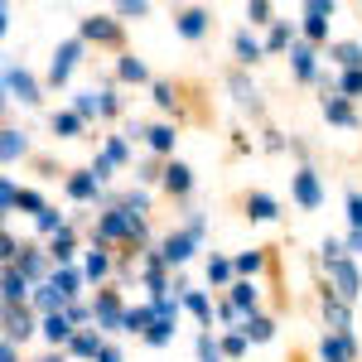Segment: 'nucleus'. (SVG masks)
I'll return each instance as SVG.
<instances>
[{
  "mask_svg": "<svg viewBox=\"0 0 362 362\" xmlns=\"http://www.w3.org/2000/svg\"><path fill=\"white\" fill-rule=\"evenodd\" d=\"M198 247H203V242H198L194 232H184V227H169L165 237L155 242V251H160V256L169 261V271H184V266H189V261L198 256Z\"/></svg>",
  "mask_w": 362,
  "mask_h": 362,
  "instance_id": "nucleus-10",
  "label": "nucleus"
},
{
  "mask_svg": "<svg viewBox=\"0 0 362 362\" xmlns=\"http://www.w3.org/2000/svg\"><path fill=\"white\" fill-rule=\"evenodd\" d=\"M73 34L83 39L87 49H102V54H116V58L131 54V34H126V25L116 20V10H87Z\"/></svg>",
  "mask_w": 362,
  "mask_h": 362,
  "instance_id": "nucleus-2",
  "label": "nucleus"
},
{
  "mask_svg": "<svg viewBox=\"0 0 362 362\" xmlns=\"http://www.w3.org/2000/svg\"><path fill=\"white\" fill-rule=\"evenodd\" d=\"M184 232H194L198 242H203V237H208V213H198V208H184Z\"/></svg>",
  "mask_w": 362,
  "mask_h": 362,
  "instance_id": "nucleus-53",
  "label": "nucleus"
},
{
  "mask_svg": "<svg viewBox=\"0 0 362 362\" xmlns=\"http://www.w3.org/2000/svg\"><path fill=\"white\" fill-rule=\"evenodd\" d=\"M343 213H348V227L362 232V189H358V184H348V189H343Z\"/></svg>",
  "mask_w": 362,
  "mask_h": 362,
  "instance_id": "nucleus-45",
  "label": "nucleus"
},
{
  "mask_svg": "<svg viewBox=\"0 0 362 362\" xmlns=\"http://www.w3.org/2000/svg\"><path fill=\"white\" fill-rule=\"evenodd\" d=\"M83 54H87V44L78 39V34H68L63 44L54 49V58H49V73H44V87L49 92H63V87L73 83V73H78V63H83Z\"/></svg>",
  "mask_w": 362,
  "mask_h": 362,
  "instance_id": "nucleus-4",
  "label": "nucleus"
},
{
  "mask_svg": "<svg viewBox=\"0 0 362 362\" xmlns=\"http://www.w3.org/2000/svg\"><path fill=\"white\" fill-rule=\"evenodd\" d=\"M290 362H314V353H305V348H290Z\"/></svg>",
  "mask_w": 362,
  "mask_h": 362,
  "instance_id": "nucleus-62",
  "label": "nucleus"
},
{
  "mask_svg": "<svg viewBox=\"0 0 362 362\" xmlns=\"http://www.w3.org/2000/svg\"><path fill=\"white\" fill-rule=\"evenodd\" d=\"M203 276H208V290H213V295H227V290L237 285V261H232L227 251H208Z\"/></svg>",
  "mask_w": 362,
  "mask_h": 362,
  "instance_id": "nucleus-20",
  "label": "nucleus"
},
{
  "mask_svg": "<svg viewBox=\"0 0 362 362\" xmlns=\"http://www.w3.org/2000/svg\"><path fill=\"white\" fill-rule=\"evenodd\" d=\"M97 102H102V126L126 121V97H121V83L116 78H107V83L97 87Z\"/></svg>",
  "mask_w": 362,
  "mask_h": 362,
  "instance_id": "nucleus-32",
  "label": "nucleus"
},
{
  "mask_svg": "<svg viewBox=\"0 0 362 362\" xmlns=\"http://www.w3.org/2000/svg\"><path fill=\"white\" fill-rule=\"evenodd\" d=\"M29 300H34V285L15 266H0V305H29Z\"/></svg>",
  "mask_w": 362,
  "mask_h": 362,
  "instance_id": "nucleus-28",
  "label": "nucleus"
},
{
  "mask_svg": "<svg viewBox=\"0 0 362 362\" xmlns=\"http://www.w3.org/2000/svg\"><path fill=\"white\" fill-rule=\"evenodd\" d=\"M165 169H169V160H160V155H140L136 184H140V189H155V184H165Z\"/></svg>",
  "mask_w": 362,
  "mask_h": 362,
  "instance_id": "nucleus-38",
  "label": "nucleus"
},
{
  "mask_svg": "<svg viewBox=\"0 0 362 362\" xmlns=\"http://www.w3.org/2000/svg\"><path fill=\"white\" fill-rule=\"evenodd\" d=\"M73 334H78V329H73V319H68V314H49V319H44V329H39V338H44L49 348H58V353L73 343Z\"/></svg>",
  "mask_w": 362,
  "mask_h": 362,
  "instance_id": "nucleus-35",
  "label": "nucleus"
},
{
  "mask_svg": "<svg viewBox=\"0 0 362 362\" xmlns=\"http://www.w3.org/2000/svg\"><path fill=\"white\" fill-rule=\"evenodd\" d=\"M218 319H223L227 329H242V309L232 305V300H227V295H218Z\"/></svg>",
  "mask_w": 362,
  "mask_h": 362,
  "instance_id": "nucleus-56",
  "label": "nucleus"
},
{
  "mask_svg": "<svg viewBox=\"0 0 362 362\" xmlns=\"http://www.w3.org/2000/svg\"><path fill=\"white\" fill-rule=\"evenodd\" d=\"M0 213H20V184L10 174L0 179Z\"/></svg>",
  "mask_w": 362,
  "mask_h": 362,
  "instance_id": "nucleus-51",
  "label": "nucleus"
},
{
  "mask_svg": "<svg viewBox=\"0 0 362 362\" xmlns=\"http://www.w3.org/2000/svg\"><path fill=\"white\" fill-rule=\"evenodd\" d=\"M29 362H73V358H68V353H58V348H44L39 358H29Z\"/></svg>",
  "mask_w": 362,
  "mask_h": 362,
  "instance_id": "nucleus-61",
  "label": "nucleus"
},
{
  "mask_svg": "<svg viewBox=\"0 0 362 362\" xmlns=\"http://www.w3.org/2000/svg\"><path fill=\"white\" fill-rule=\"evenodd\" d=\"M0 362H25V353H20L15 343H5V338H0Z\"/></svg>",
  "mask_w": 362,
  "mask_h": 362,
  "instance_id": "nucleus-59",
  "label": "nucleus"
},
{
  "mask_svg": "<svg viewBox=\"0 0 362 362\" xmlns=\"http://www.w3.org/2000/svg\"><path fill=\"white\" fill-rule=\"evenodd\" d=\"M223 87L232 92V107L247 116V121H256V126L266 131V121H271V107H266V92L251 83V73H247V68H237V63H232V68L223 73Z\"/></svg>",
  "mask_w": 362,
  "mask_h": 362,
  "instance_id": "nucleus-3",
  "label": "nucleus"
},
{
  "mask_svg": "<svg viewBox=\"0 0 362 362\" xmlns=\"http://www.w3.org/2000/svg\"><path fill=\"white\" fill-rule=\"evenodd\" d=\"M194 353H198V362H227L213 329H198V334H194Z\"/></svg>",
  "mask_w": 362,
  "mask_h": 362,
  "instance_id": "nucleus-44",
  "label": "nucleus"
},
{
  "mask_svg": "<svg viewBox=\"0 0 362 362\" xmlns=\"http://www.w3.org/2000/svg\"><path fill=\"white\" fill-rule=\"evenodd\" d=\"M319 266H324V280H329V290H334L338 300L358 305L362 300V271H358V261L348 256L343 237H324L319 242Z\"/></svg>",
  "mask_w": 362,
  "mask_h": 362,
  "instance_id": "nucleus-1",
  "label": "nucleus"
},
{
  "mask_svg": "<svg viewBox=\"0 0 362 362\" xmlns=\"http://www.w3.org/2000/svg\"><path fill=\"white\" fill-rule=\"evenodd\" d=\"M324 58L334 63L338 73H353V68H362V44L358 39H334V44L324 49Z\"/></svg>",
  "mask_w": 362,
  "mask_h": 362,
  "instance_id": "nucleus-33",
  "label": "nucleus"
},
{
  "mask_svg": "<svg viewBox=\"0 0 362 362\" xmlns=\"http://www.w3.org/2000/svg\"><path fill=\"white\" fill-rule=\"evenodd\" d=\"M44 247H49V256H54V266H83V261H78V251H83V227L68 223L54 242H44Z\"/></svg>",
  "mask_w": 362,
  "mask_h": 362,
  "instance_id": "nucleus-24",
  "label": "nucleus"
},
{
  "mask_svg": "<svg viewBox=\"0 0 362 362\" xmlns=\"http://www.w3.org/2000/svg\"><path fill=\"white\" fill-rule=\"evenodd\" d=\"M295 44H300V25H295V20H276V25L266 29V58L290 54Z\"/></svg>",
  "mask_w": 362,
  "mask_h": 362,
  "instance_id": "nucleus-30",
  "label": "nucleus"
},
{
  "mask_svg": "<svg viewBox=\"0 0 362 362\" xmlns=\"http://www.w3.org/2000/svg\"><path fill=\"white\" fill-rule=\"evenodd\" d=\"M155 329V305L145 300V305H131L126 309V324H121V334H131V338H145Z\"/></svg>",
  "mask_w": 362,
  "mask_h": 362,
  "instance_id": "nucleus-37",
  "label": "nucleus"
},
{
  "mask_svg": "<svg viewBox=\"0 0 362 362\" xmlns=\"http://www.w3.org/2000/svg\"><path fill=\"white\" fill-rule=\"evenodd\" d=\"M261 150H271V155H285V150H290V140L280 136L276 126H266V131H261Z\"/></svg>",
  "mask_w": 362,
  "mask_h": 362,
  "instance_id": "nucleus-55",
  "label": "nucleus"
},
{
  "mask_svg": "<svg viewBox=\"0 0 362 362\" xmlns=\"http://www.w3.org/2000/svg\"><path fill=\"white\" fill-rule=\"evenodd\" d=\"M63 314L73 319V329H97V319H92V300H73Z\"/></svg>",
  "mask_w": 362,
  "mask_h": 362,
  "instance_id": "nucleus-49",
  "label": "nucleus"
},
{
  "mask_svg": "<svg viewBox=\"0 0 362 362\" xmlns=\"http://www.w3.org/2000/svg\"><path fill=\"white\" fill-rule=\"evenodd\" d=\"M140 343H145V348H169V343H174V324L155 319V329H150V334L140 338Z\"/></svg>",
  "mask_w": 362,
  "mask_h": 362,
  "instance_id": "nucleus-50",
  "label": "nucleus"
},
{
  "mask_svg": "<svg viewBox=\"0 0 362 362\" xmlns=\"http://www.w3.org/2000/svg\"><path fill=\"white\" fill-rule=\"evenodd\" d=\"M97 362H126V353H121V343H116V338H112V343H107V353H102V358H97Z\"/></svg>",
  "mask_w": 362,
  "mask_h": 362,
  "instance_id": "nucleus-60",
  "label": "nucleus"
},
{
  "mask_svg": "<svg viewBox=\"0 0 362 362\" xmlns=\"http://www.w3.org/2000/svg\"><path fill=\"white\" fill-rule=\"evenodd\" d=\"M285 58H290V78H295L300 87H319L324 68H319V49H314V44H305V39H300V44H295Z\"/></svg>",
  "mask_w": 362,
  "mask_h": 362,
  "instance_id": "nucleus-17",
  "label": "nucleus"
},
{
  "mask_svg": "<svg viewBox=\"0 0 362 362\" xmlns=\"http://www.w3.org/2000/svg\"><path fill=\"white\" fill-rule=\"evenodd\" d=\"M29 169H34L39 179H68V169L58 165L54 155H34V160H29Z\"/></svg>",
  "mask_w": 362,
  "mask_h": 362,
  "instance_id": "nucleus-48",
  "label": "nucleus"
},
{
  "mask_svg": "<svg viewBox=\"0 0 362 362\" xmlns=\"http://www.w3.org/2000/svg\"><path fill=\"white\" fill-rule=\"evenodd\" d=\"M218 348H223V358H247L251 353V343H247V334H242V329H223V334H218Z\"/></svg>",
  "mask_w": 362,
  "mask_h": 362,
  "instance_id": "nucleus-43",
  "label": "nucleus"
},
{
  "mask_svg": "<svg viewBox=\"0 0 362 362\" xmlns=\"http://www.w3.org/2000/svg\"><path fill=\"white\" fill-rule=\"evenodd\" d=\"M194 189H198V174H194V165H189V160H169V169H165V184H160V194H165L169 203H179V208H189Z\"/></svg>",
  "mask_w": 362,
  "mask_h": 362,
  "instance_id": "nucleus-12",
  "label": "nucleus"
},
{
  "mask_svg": "<svg viewBox=\"0 0 362 362\" xmlns=\"http://www.w3.org/2000/svg\"><path fill=\"white\" fill-rule=\"evenodd\" d=\"M102 155H107V160H112L116 169L136 165V145H131L126 136H107V140H102Z\"/></svg>",
  "mask_w": 362,
  "mask_h": 362,
  "instance_id": "nucleus-40",
  "label": "nucleus"
},
{
  "mask_svg": "<svg viewBox=\"0 0 362 362\" xmlns=\"http://www.w3.org/2000/svg\"><path fill=\"white\" fill-rule=\"evenodd\" d=\"M112 10H116L121 25H131V20H145V15H150V0H116Z\"/></svg>",
  "mask_w": 362,
  "mask_h": 362,
  "instance_id": "nucleus-47",
  "label": "nucleus"
},
{
  "mask_svg": "<svg viewBox=\"0 0 362 362\" xmlns=\"http://www.w3.org/2000/svg\"><path fill=\"white\" fill-rule=\"evenodd\" d=\"M49 203H44V194L39 189H20V213H29V218H39Z\"/></svg>",
  "mask_w": 362,
  "mask_h": 362,
  "instance_id": "nucleus-54",
  "label": "nucleus"
},
{
  "mask_svg": "<svg viewBox=\"0 0 362 362\" xmlns=\"http://www.w3.org/2000/svg\"><path fill=\"white\" fill-rule=\"evenodd\" d=\"M49 131H54V140H83L92 126L73 107H58V112H49Z\"/></svg>",
  "mask_w": 362,
  "mask_h": 362,
  "instance_id": "nucleus-29",
  "label": "nucleus"
},
{
  "mask_svg": "<svg viewBox=\"0 0 362 362\" xmlns=\"http://www.w3.org/2000/svg\"><path fill=\"white\" fill-rule=\"evenodd\" d=\"M112 78L121 87H155V73H150V63H145L140 54H121L116 68H112Z\"/></svg>",
  "mask_w": 362,
  "mask_h": 362,
  "instance_id": "nucleus-23",
  "label": "nucleus"
},
{
  "mask_svg": "<svg viewBox=\"0 0 362 362\" xmlns=\"http://www.w3.org/2000/svg\"><path fill=\"white\" fill-rule=\"evenodd\" d=\"M227 300L242 309V324L256 319V314H266V309H261V285H256V280H237V285L227 290Z\"/></svg>",
  "mask_w": 362,
  "mask_h": 362,
  "instance_id": "nucleus-31",
  "label": "nucleus"
},
{
  "mask_svg": "<svg viewBox=\"0 0 362 362\" xmlns=\"http://www.w3.org/2000/svg\"><path fill=\"white\" fill-rule=\"evenodd\" d=\"M92 174L102 179V189H107V184H112V179H116V165H112V160H107V155H102V150L92 155Z\"/></svg>",
  "mask_w": 362,
  "mask_h": 362,
  "instance_id": "nucleus-57",
  "label": "nucleus"
},
{
  "mask_svg": "<svg viewBox=\"0 0 362 362\" xmlns=\"http://www.w3.org/2000/svg\"><path fill=\"white\" fill-rule=\"evenodd\" d=\"M39 329H44V319L34 314V305H0V334H5V343L25 348Z\"/></svg>",
  "mask_w": 362,
  "mask_h": 362,
  "instance_id": "nucleus-8",
  "label": "nucleus"
},
{
  "mask_svg": "<svg viewBox=\"0 0 362 362\" xmlns=\"http://www.w3.org/2000/svg\"><path fill=\"white\" fill-rule=\"evenodd\" d=\"M290 198H295V208H305V213L324 208V179H319L314 165H295V174H290Z\"/></svg>",
  "mask_w": 362,
  "mask_h": 362,
  "instance_id": "nucleus-11",
  "label": "nucleus"
},
{
  "mask_svg": "<svg viewBox=\"0 0 362 362\" xmlns=\"http://www.w3.org/2000/svg\"><path fill=\"white\" fill-rule=\"evenodd\" d=\"M15 160H34V150H29V131H20V126H0V165H15Z\"/></svg>",
  "mask_w": 362,
  "mask_h": 362,
  "instance_id": "nucleus-25",
  "label": "nucleus"
},
{
  "mask_svg": "<svg viewBox=\"0 0 362 362\" xmlns=\"http://www.w3.org/2000/svg\"><path fill=\"white\" fill-rule=\"evenodd\" d=\"M174 34L184 44H203L213 34V10L208 5H174Z\"/></svg>",
  "mask_w": 362,
  "mask_h": 362,
  "instance_id": "nucleus-9",
  "label": "nucleus"
},
{
  "mask_svg": "<svg viewBox=\"0 0 362 362\" xmlns=\"http://www.w3.org/2000/svg\"><path fill=\"white\" fill-rule=\"evenodd\" d=\"M338 92H343L348 102H362V68H353V73H338Z\"/></svg>",
  "mask_w": 362,
  "mask_h": 362,
  "instance_id": "nucleus-52",
  "label": "nucleus"
},
{
  "mask_svg": "<svg viewBox=\"0 0 362 362\" xmlns=\"http://www.w3.org/2000/svg\"><path fill=\"white\" fill-rule=\"evenodd\" d=\"M54 285L63 290V295H68V305H73V300H83V295H87L83 266H58V271H54Z\"/></svg>",
  "mask_w": 362,
  "mask_h": 362,
  "instance_id": "nucleus-36",
  "label": "nucleus"
},
{
  "mask_svg": "<svg viewBox=\"0 0 362 362\" xmlns=\"http://www.w3.org/2000/svg\"><path fill=\"white\" fill-rule=\"evenodd\" d=\"M150 102H155V112L165 116V121H174V112H179V78H155Z\"/></svg>",
  "mask_w": 362,
  "mask_h": 362,
  "instance_id": "nucleus-34",
  "label": "nucleus"
},
{
  "mask_svg": "<svg viewBox=\"0 0 362 362\" xmlns=\"http://www.w3.org/2000/svg\"><path fill=\"white\" fill-rule=\"evenodd\" d=\"M334 10H338L334 0H305V5H300V15H305V20H300V39H305V44H314L319 54L334 44V34H329Z\"/></svg>",
  "mask_w": 362,
  "mask_h": 362,
  "instance_id": "nucleus-6",
  "label": "nucleus"
},
{
  "mask_svg": "<svg viewBox=\"0 0 362 362\" xmlns=\"http://www.w3.org/2000/svg\"><path fill=\"white\" fill-rule=\"evenodd\" d=\"M242 218L247 223H280L285 213H280V198L266 194V189H247L242 194Z\"/></svg>",
  "mask_w": 362,
  "mask_h": 362,
  "instance_id": "nucleus-19",
  "label": "nucleus"
},
{
  "mask_svg": "<svg viewBox=\"0 0 362 362\" xmlns=\"http://www.w3.org/2000/svg\"><path fill=\"white\" fill-rule=\"evenodd\" d=\"M107 343H112V338L102 334V329H78V334H73V343H68L63 353H68L73 362H97L102 353H107Z\"/></svg>",
  "mask_w": 362,
  "mask_h": 362,
  "instance_id": "nucleus-22",
  "label": "nucleus"
},
{
  "mask_svg": "<svg viewBox=\"0 0 362 362\" xmlns=\"http://www.w3.org/2000/svg\"><path fill=\"white\" fill-rule=\"evenodd\" d=\"M83 276H87V285H112V276H116V251H107V247H87V256H83Z\"/></svg>",
  "mask_w": 362,
  "mask_h": 362,
  "instance_id": "nucleus-21",
  "label": "nucleus"
},
{
  "mask_svg": "<svg viewBox=\"0 0 362 362\" xmlns=\"http://www.w3.org/2000/svg\"><path fill=\"white\" fill-rule=\"evenodd\" d=\"M242 334H247L251 348L271 343V338H276V314H256V319H247V324H242Z\"/></svg>",
  "mask_w": 362,
  "mask_h": 362,
  "instance_id": "nucleus-39",
  "label": "nucleus"
},
{
  "mask_svg": "<svg viewBox=\"0 0 362 362\" xmlns=\"http://www.w3.org/2000/svg\"><path fill=\"white\" fill-rule=\"evenodd\" d=\"M63 198L68 203H78V208H92L97 213V198H102V179L87 169H68V179H63Z\"/></svg>",
  "mask_w": 362,
  "mask_h": 362,
  "instance_id": "nucleus-15",
  "label": "nucleus"
},
{
  "mask_svg": "<svg viewBox=\"0 0 362 362\" xmlns=\"http://www.w3.org/2000/svg\"><path fill=\"white\" fill-rule=\"evenodd\" d=\"M232 63L237 68H256V63H266V39H256V29H232Z\"/></svg>",
  "mask_w": 362,
  "mask_h": 362,
  "instance_id": "nucleus-18",
  "label": "nucleus"
},
{
  "mask_svg": "<svg viewBox=\"0 0 362 362\" xmlns=\"http://www.w3.org/2000/svg\"><path fill=\"white\" fill-rule=\"evenodd\" d=\"M44 92H49V87L39 83L25 63H5V97H10V102H20V107H29V112H39V107H44Z\"/></svg>",
  "mask_w": 362,
  "mask_h": 362,
  "instance_id": "nucleus-7",
  "label": "nucleus"
},
{
  "mask_svg": "<svg viewBox=\"0 0 362 362\" xmlns=\"http://www.w3.org/2000/svg\"><path fill=\"white\" fill-rule=\"evenodd\" d=\"M68 107L83 116L87 126H102V102H97V92H73V102H68Z\"/></svg>",
  "mask_w": 362,
  "mask_h": 362,
  "instance_id": "nucleus-42",
  "label": "nucleus"
},
{
  "mask_svg": "<svg viewBox=\"0 0 362 362\" xmlns=\"http://www.w3.org/2000/svg\"><path fill=\"white\" fill-rule=\"evenodd\" d=\"M358 10H362V5H358Z\"/></svg>",
  "mask_w": 362,
  "mask_h": 362,
  "instance_id": "nucleus-63",
  "label": "nucleus"
},
{
  "mask_svg": "<svg viewBox=\"0 0 362 362\" xmlns=\"http://www.w3.org/2000/svg\"><path fill=\"white\" fill-rule=\"evenodd\" d=\"M179 300H184V314L189 319H198L203 329H213V319H218V295L213 290H184Z\"/></svg>",
  "mask_w": 362,
  "mask_h": 362,
  "instance_id": "nucleus-26",
  "label": "nucleus"
},
{
  "mask_svg": "<svg viewBox=\"0 0 362 362\" xmlns=\"http://www.w3.org/2000/svg\"><path fill=\"white\" fill-rule=\"evenodd\" d=\"M242 15H247V29H271L280 20L271 0H247V10H242Z\"/></svg>",
  "mask_w": 362,
  "mask_h": 362,
  "instance_id": "nucleus-41",
  "label": "nucleus"
},
{
  "mask_svg": "<svg viewBox=\"0 0 362 362\" xmlns=\"http://www.w3.org/2000/svg\"><path fill=\"white\" fill-rule=\"evenodd\" d=\"M319 314H324V334H353V305L338 300L329 280H319Z\"/></svg>",
  "mask_w": 362,
  "mask_h": 362,
  "instance_id": "nucleus-13",
  "label": "nucleus"
},
{
  "mask_svg": "<svg viewBox=\"0 0 362 362\" xmlns=\"http://www.w3.org/2000/svg\"><path fill=\"white\" fill-rule=\"evenodd\" d=\"M343 247H348V256L358 261V256H362V232H353V227H348V232H343Z\"/></svg>",
  "mask_w": 362,
  "mask_h": 362,
  "instance_id": "nucleus-58",
  "label": "nucleus"
},
{
  "mask_svg": "<svg viewBox=\"0 0 362 362\" xmlns=\"http://www.w3.org/2000/svg\"><path fill=\"white\" fill-rule=\"evenodd\" d=\"M126 295H121V285H102V290H92V319H97V329L112 338V334H121V324H126Z\"/></svg>",
  "mask_w": 362,
  "mask_h": 362,
  "instance_id": "nucleus-5",
  "label": "nucleus"
},
{
  "mask_svg": "<svg viewBox=\"0 0 362 362\" xmlns=\"http://www.w3.org/2000/svg\"><path fill=\"white\" fill-rule=\"evenodd\" d=\"M155 305V319H165V324H179L184 319V300L179 295H160V300H150Z\"/></svg>",
  "mask_w": 362,
  "mask_h": 362,
  "instance_id": "nucleus-46",
  "label": "nucleus"
},
{
  "mask_svg": "<svg viewBox=\"0 0 362 362\" xmlns=\"http://www.w3.org/2000/svg\"><path fill=\"white\" fill-rule=\"evenodd\" d=\"M314 362H362L358 334H319V343H314Z\"/></svg>",
  "mask_w": 362,
  "mask_h": 362,
  "instance_id": "nucleus-16",
  "label": "nucleus"
},
{
  "mask_svg": "<svg viewBox=\"0 0 362 362\" xmlns=\"http://www.w3.org/2000/svg\"><path fill=\"white\" fill-rule=\"evenodd\" d=\"M319 112H324V121L329 126H338V131H358L362 116H358V102H348L338 87H329V92H319Z\"/></svg>",
  "mask_w": 362,
  "mask_h": 362,
  "instance_id": "nucleus-14",
  "label": "nucleus"
},
{
  "mask_svg": "<svg viewBox=\"0 0 362 362\" xmlns=\"http://www.w3.org/2000/svg\"><path fill=\"white\" fill-rule=\"evenodd\" d=\"M271 251L276 247H247V251H232V261H237V280H256L271 271Z\"/></svg>",
  "mask_w": 362,
  "mask_h": 362,
  "instance_id": "nucleus-27",
  "label": "nucleus"
}]
</instances>
